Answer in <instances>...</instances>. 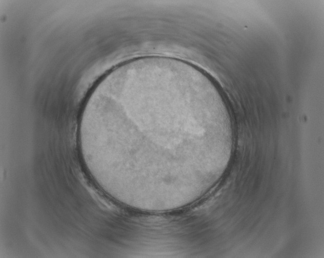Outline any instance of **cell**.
Wrapping results in <instances>:
<instances>
[{
	"instance_id": "6da1fadb",
	"label": "cell",
	"mask_w": 324,
	"mask_h": 258,
	"mask_svg": "<svg viewBox=\"0 0 324 258\" xmlns=\"http://www.w3.org/2000/svg\"><path fill=\"white\" fill-rule=\"evenodd\" d=\"M100 136H132L150 149L172 150L191 166L199 164L228 132L219 103L196 88L171 80L134 83L104 102Z\"/></svg>"
}]
</instances>
